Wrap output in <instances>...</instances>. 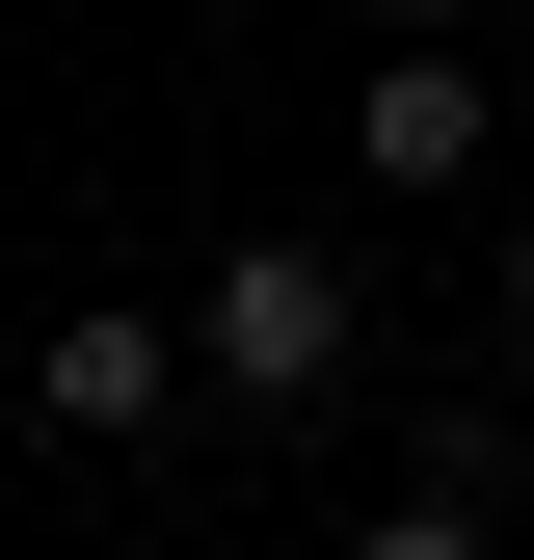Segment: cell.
<instances>
[{
    "label": "cell",
    "instance_id": "obj_1",
    "mask_svg": "<svg viewBox=\"0 0 534 560\" xmlns=\"http://www.w3.org/2000/svg\"><path fill=\"white\" fill-rule=\"evenodd\" d=\"M187 347H214V400H348L374 294H348V241H214L187 267Z\"/></svg>",
    "mask_w": 534,
    "mask_h": 560
},
{
    "label": "cell",
    "instance_id": "obj_4",
    "mask_svg": "<svg viewBox=\"0 0 534 560\" xmlns=\"http://www.w3.org/2000/svg\"><path fill=\"white\" fill-rule=\"evenodd\" d=\"M348 560H508V534H481V508H374Z\"/></svg>",
    "mask_w": 534,
    "mask_h": 560
},
{
    "label": "cell",
    "instance_id": "obj_5",
    "mask_svg": "<svg viewBox=\"0 0 534 560\" xmlns=\"http://www.w3.org/2000/svg\"><path fill=\"white\" fill-rule=\"evenodd\" d=\"M374 27H400V54H454V27H481V0H374Z\"/></svg>",
    "mask_w": 534,
    "mask_h": 560
},
{
    "label": "cell",
    "instance_id": "obj_3",
    "mask_svg": "<svg viewBox=\"0 0 534 560\" xmlns=\"http://www.w3.org/2000/svg\"><path fill=\"white\" fill-rule=\"evenodd\" d=\"M374 187H481V133H508V81H481V54H374Z\"/></svg>",
    "mask_w": 534,
    "mask_h": 560
},
{
    "label": "cell",
    "instance_id": "obj_6",
    "mask_svg": "<svg viewBox=\"0 0 534 560\" xmlns=\"http://www.w3.org/2000/svg\"><path fill=\"white\" fill-rule=\"evenodd\" d=\"M481 294H508V347H534V214H508V267H481Z\"/></svg>",
    "mask_w": 534,
    "mask_h": 560
},
{
    "label": "cell",
    "instance_id": "obj_2",
    "mask_svg": "<svg viewBox=\"0 0 534 560\" xmlns=\"http://www.w3.org/2000/svg\"><path fill=\"white\" fill-rule=\"evenodd\" d=\"M161 374H214V347H187V294H81V320L27 347V400H54L81 454H107V428H161Z\"/></svg>",
    "mask_w": 534,
    "mask_h": 560
}]
</instances>
